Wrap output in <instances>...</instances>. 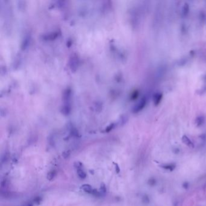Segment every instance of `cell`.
Segmentation results:
<instances>
[{
	"instance_id": "2",
	"label": "cell",
	"mask_w": 206,
	"mask_h": 206,
	"mask_svg": "<svg viewBox=\"0 0 206 206\" xmlns=\"http://www.w3.org/2000/svg\"><path fill=\"white\" fill-rule=\"evenodd\" d=\"M81 189L82 190H83L84 192H87V193H92L93 192V189L91 188V186L89 184H84L81 186Z\"/></svg>"
},
{
	"instance_id": "4",
	"label": "cell",
	"mask_w": 206,
	"mask_h": 206,
	"mask_svg": "<svg viewBox=\"0 0 206 206\" xmlns=\"http://www.w3.org/2000/svg\"><path fill=\"white\" fill-rule=\"evenodd\" d=\"M163 168L166 170L173 171L175 168V166L173 164H166V165L163 166Z\"/></svg>"
},
{
	"instance_id": "8",
	"label": "cell",
	"mask_w": 206,
	"mask_h": 206,
	"mask_svg": "<svg viewBox=\"0 0 206 206\" xmlns=\"http://www.w3.org/2000/svg\"><path fill=\"white\" fill-rule=\"evenodd\" d=\"M161 94H156L155 97V103L156 104H157L161 100Z\"/></svg>"
},
{
	"instance_id": "1",
	"label": "cell",
	"mask_w": 206,
	"mask_h": 206,
	"mask_svg": "<svg viewBox=\"0 0 206 206\" xmlns=\"http://www.w3.org/2000/svg\"><path fill=\"white\" fill-rule=\"evenodd\" d=\"M146 101L145 99H142V101H140L139 104L137 105V106H135L134 111H135V112H139V111L142 110L143 108V107L144 106V105H146Z\"/></svg>"
},
{
	"instance_id": "7",
	"label": "cell",
	"mask_w": 206,
	"mask_h": 206,
	"mask_svg": "<svg viewBox=\"0 0 206 206\" xmlns=\"http://www.w3.org/2000/svg\"><path fill=\"white\" fill-rule=\"evenodd\" d=\"M156 184V181L155 180V178H150L148 181V184L150 185L151 186H154L155 185V184Z\"/></svg>"
},
{
	"instance_id": "5",
	"label": "cell",
	"mask_w": 206,
	"mask_h": 206,
	"mask_svg": "<svg viewBox=\"0 0 206 206\" xmlns=\"http://www.w3.org/2000/svg\"><path fill=\"white\" fill-rule=\"evenodd\" d=\"M77 174L79 176V177L81 178H86V173L83 171L81 169H77Z\"/></svg>"
},
{
	"instance_id": "6",
	"label": "cell",
	"mask_w": 206,
	"mask_h": 206,
	"mask_svg": "<svg viewBox=\"0 0 206 206\" xmlns=\"http://www.w3.org/2000/svg\"><path fill=\"white\" fill-rule=\"evenodd\" d=\"M56 175V173L54 171H52L50 172H49L47 175V179L49 180H52Z\"/></svg>"
},
{
	"instance_id": "3",
	"label": "cell",
	"mask_w": 206,
	"mask_h": 206,
	"mask_svg": "<svg viewBox=\"0 0 206 206\" xmlns=\"http://www.w3.org/2000/svg\"><path fill=\"white\" fill-rule=\"evenodd\" d=\"M183 142H184V144H185L186 145H188V146H189L190 148H193L194 145L193 144V143L192 142V141L188 138L187 136H184L183 137Z\"/></svg>"
},
{
	"instance_id": "9",
	"label": "cell",
	"mask_w": 206,
	"mask_h": 206,
	"mask_svg": "<svg viewBox=\"0 0 206 206\" xmlns=\"http://www.w3.org/2000/svg\"><path fill=\"white\" fill-rule=\"evenodd\" d=\"M101 190H102L103 192H105V191H106V188H105V186H102V185H101Z\"/></svg>"
}]
</instances>
